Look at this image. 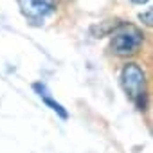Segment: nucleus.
<instances>
[{
    "label": "nucleus",
    "mask_w": 153,
    "mask_h": 153,
    "mask_svg": "<svg viewBox=\"0 0 153 153\" xmlns=\"http://www.w3.org/2000/svg\"><path fill=\"white\" fill-rule=\"evenodd\" d=\"M121 85H123L126 96L135 101L137 108L144 110L146 108V92H144L146 76H144V70L137 63L124 65V68L121 70Z\"/></svg>",
    "instance_id": "f257e3e1"
},
{
    "label": "nucleus",
    "mask_w": 153,
    "mask_h": 153,
    "mask_svg": "<svg viewBox=\"0 0 153 153\" xmlns=\"http://www.w3.org/2000/svg\"><path fill=\"white\" fill-rule=\"evenodd\" d=\"M142 42H144V34L140 33V29H137L135 25L119 24L117 25V31L112 36L110 51L114 54H119V56L135 54L140 49Z\"/></svg>",
    "instance_id": "f03ea898"
},
{
    "label": "nucleus",
    "mask_w": 153,
    "mask_h": 153,
    "mask_svg": "<svg viewBox=\"0 0 153 153\" xmlns=\"http://www.w3.org/2000/svg\"><path fill=\"white\" fill-rule=\"evenodd\" d=\"M22 15L33 24H43V20L54 13V0H18Z\"/></svg>",
    "instance_id": "7ed1b4c3"
},
{
    "label": "nucleus",
    "mask_w": 153,
    "mask_h": 153,
    "mask_svg": "<svg viewBox=\"0 0 153 153\" xmlns=\"http://www.w3.org/2000/svg\"><path fill=\"white\" fill-rule=\"evenodd\" d=\"M33 88H34V92L40 96V99H42V101L51 108V110H54V112L63 119V121H67V119H68V112H67V110L58 103V101H54V99H52V96H51L49 88L45 87V83H34V85H33Z\"/></svg>",
    "instance_id": "20e7f679"
},
{
    "label": "nucleus",
    "mask_w": 153,
    "mask_h": 153,
    "mask_svg": "<svg viewBox=\"0 0 153 153\" xmlns=\"http://www.w3.org/2000/svg\"><path fill=\"white\" fill-rule=\"evenodd\" d=\"M139 18H140V20H144V24H146L148 27H151V24H153V20H151V9H148L144 15L140 13V15H139Z\"/></svg>",
    "instance_id": "39448f33"
},
{
    "label": "nucleus",
    "mask_w": 153,
    "mask_h": 153,
    "mask_svg": "<svg viewBox=\"0 0 153 153\" xmlns=\"http://www.w3.org/2000/svg\"><path fill=\"white\" fill-rule=\"evenodd\" d=\"M131 2H133V4H146L148 0H131Z\"/></svg>",
    "instance_id": "423d86ee"
}]
</instances>
